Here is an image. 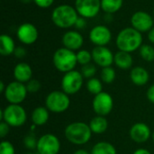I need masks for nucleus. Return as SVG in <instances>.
Segmentation results:
<instances>
[{
  "label": "nucleus",
  "instance_id": "f257e3e1",
  "mask_svg": "<svg viewBox=\"0 0 154 154\" xmlns=\"http://www.w3.org/2000/svg\"><path fill=\"white\" fill-rule=\"evenodd\" d=\"M116 43L119 51L132 53L143 45L142 32L133 27H126L119 32Z\"/></svg>",
  "mask_w": 154,
  "mask_h": 154
},
{
  "label": "nucleus",
  "instance_id": "f03ea898",
  "mask_svg": "<svg viewBox=\"0 0 154 154\" xmlns=\"http://www.w3.org/2000/svg\"><path fill=\"white\" fill-rule=\"evenodd\" d=\"M89 125L84 122H73L69 124L64 130V136L68 142L75 145L88 143L92 136Z\"/></svg>",
  "mask_w": 154,
  "mask_h": 154
},
{
  "label": "nucleus",
  "instance_id": "7ed1b4c3",
  "mask_svg": "<svg viewBox=\"0 0 154 154\" xmlns=\"http://www.w3.org/2000/svg\"><path fill=\"white\" fill-rule=\"evenodd\" d=\"M79 16V15L75 7L64 4L56 6L52 10L51 21L57 27L66 29L75 26Z\"/></svg>",
  "mask_w": 154,
  "mask_h": 154
},
{
  "label": "nucleus",
  "instance_id": "20e7f679",
  "mask_svg": "<svg viewBox=\"0 0 154 154\" xmlns=\"http://www.w3.org/2000/svg\"><path fill=\"white\" fill-rule=\"evenodd\" d=\"M54 67L62 73H67L75 69L78 64L77 53L65 47L58 49L52 57Z\"/></svg>",
  "mask_w": 154,
  "mask_h": 154
},
{
  "label": "nucleus",
  "instance_id": "39448f33",
  "mask_svg": "<svg viewBox=\"0 0 154 154\" xmlns=\"http://www.w3.org/2000/svg\"><path fill=\"white\" fill-rule=\"evenodd\" d=\"M1 120L5 122L10 127H21L27 120L25 109L21 105L9 104L0 112Z\"/></svg>",
  "mask_w": 154,
  "mask_h": 154
},
{
  "label": "nucleus",
  "instance_id": "423d86ee",
  "mask_svg": "<svg viewBox=\"0 0 154 154\" xmlns=\"http://www.w3.org/2000/svg\"><path fill=\"white\" fill-rule=\"evenodd\" d=\"M70 106V98L62 90L50 92L45 98V106L51 113L61 114L66 112Z\"/></svg>",
  "mask_w": 154,
  "mask_h": 154
},
{
  "label": "nucleus",
  "instance_id": "0eeeda50",
  "mask_svg": "<svg viewBox=\"0 0 154 154\" xmlns=\"http://www.w3.org/2000/svg\"><path fill=\"white\" fill-rule=\"evenodd\" d=\"M83 82L84 77L81 72L73 69L71 71L64 73L60 82L61 90L69 96L74 95L81 89Z\"/></svg>",
  "mask_w": 154,
  "mask_h": 154
},
{
  "label": "nucleus",
  "instance_id": "6e6552de",
  "mask_svg": "<svg viewBox=\"0 0 154 154\" xmlns=\"http://www.w3.org/2000/svg\"><path fill=\"white\" fill-rule=\"evenodd\" d=\"M3 94L9 104L21 105L25 100L28 91L25 84L14 80L6 85L5 90Z\"/></svg>",
  "mask_w": 154,
  "mask_h": 154
},
{
  "label": "nucleus",
  "instance_id": "1a4fd4ad",
  "mask_svg": "<svg viewBox=\"0 0 154 154\" xmlns=\"http://www.w3.org/2000/svg\"><path fill=\"white\" fill-rule=\"evenodd\" d=\"M92 107L97 116H106L109 115L114 107V99L112 96L105 91L94 96L92 100Z\"/></svg>",
  "mask_w": 154,
  "mask_h": 154
},
{
  "label": "nucleus",
  "instance_id": "9d476101",
  "mask_svg": "<svg viewBox=\"0 0 154 154\" xmlns=\"http://www.w3.org/2000/svg\"><path fill=\"white\" fill-rule=\"evenodd\" d=\"M60 151V142L52 134H45L38 138L36 152L39 154H59Z\"/></svg>",
  "mask_w": 154,
  "mask_h": 154
},
{
  "label": "nucleus",
  "instance_id": "9b49d317",
  "mask_svg": "<svg viewBox=\"0 0 154 154\" xmlns=\"http://www.w3.org/2000/svg\"><path fill=\"white\" fill-rule=\"evenodd\" d=\"M75 8L79 16L86 19L96 17L101 9V0H76Z\"/></svg>",
  "mask_w": 154,
  "mask_h": 154
},
{
  "label": "nucleus",
  "instance_id": "f8f14e48",
  "mask_svg": "<svg viewBox=\"0 0 154 154\" xmlns=\"http://www.w3.org/2000/svg\"><path fill=\"white\" fill-rule=\"evenodd\" d=\"M131 24L133 28L140 32H149L153 27V19L149 13L137 11L131 17Z\"/></svg>",
  "mask_w": 154,
  "mask_h": 154
},
{
  "label": "nucleus",
  "instance_id": "ddd939ff",
  "mask_svg": "<svg viewBox=\"0 0 154 154\" xmlns=\"http://www.w3.org/2000/svg\"><path fill=\"white\" fill-rule=\"evenodd\" d=\"M112 39V32L106 25H96L89 32V40L96 46H106Z\"/></svg>",
  "mask_w": 154,
  "mask_h": 154
},
{
  "label": "nucleus",
  "instance_id": "4468645a",
  "mask_svg": "<svg viewBox=\"0 0 154 154\" xmlns=\"http://www.w3.org/2000/svg\"><path fill=\"white\" fill-rule=\"evenodd\" d=\"M91 53L95 64L101 68L110 67L114 63L115 55L106 46H96Z\"/></svg>",
  "mask_w": 154,
  "mask_h": 154
},
{
  "label": "nucleus",
  "instance_id": "2eb2a0df",
  "mask_svg": "<svg viewBox=\"0 0 154 154\" xmlns=\"http://www.w3.org/2000/svg\"><path fill=\"white\" fill-rule=\"evenodd\" d=\"M16 35L22 43L31 45L37 41L39 32L35 25L30 23H24L17 28Z\"/></svg>",
  "mask_w": 154,
  "mask_h": 154
},
{
  "label": "nucleus",
  "instance_id": "dca6fc26",
  "mask_svg": "<svg viewBox=\"0 0 154 154\" xmlns=\"http://www.w3.org/2000/svg\"><path fill=\"white\" fill-rule=\"evenodd\" d=\"M131 139L136 143H144L152 136L151 128L144 123H136L132 125L129 131Z\"/></svg>",
  "mask_w": 154,
  "mask_h": 154
},
{
  "label": "nucleus",
  "instance_id": "f3484780",
  "mask_svg": "<svg viewBox=\"0 0 154 154\" xmlns=\"http://www.w3.org/2000/svg\"><path fill=\"white\" fill-rule=\"evenodd\" d=\"M61 42L63 47L75 51L81 49L84 43V38L78 31H68L63 34Z\"/></svg>",
  "mask_w": 154,
  "mask_h": 154
},
{
  "label": "nucleus",
  "instance_id": "a211bd4d",
  "mask_svg": "<svg viewBox=\"0 0 154 154\" xmlns=\"http://www.w3.org/2000/svg\"><path fill=\"white\" fill-rule=\"evenodd\" d=\"M14 78L16 81L26 84L32 79V69L31 66L26 62H19L14 69Z\"/></svg>",
  "mask_w": 154,
  "mask_h": 154
},
{
  "label": "nucleus",
  "instance_id": "6ab92c4d",
  "mask_svg": "<svg viewBox=\"0 0 154 154\" xmlns=\"http://www.w3.org/2000/svg\"><path fill=\"white\" fill-rule=\"evenodd\" d=\"M130 79L132 82L136 86H144L150 79V75L147 69L141 66L134 67L130 71Z\"/></svg>",
  "mask_w": 154,
  "mask_h": 154
},
{
  "label": "nucleus",
  "instance_id": "aec40b11",
  "mask_svg": "<svg viewBox=\"0 0 154 154\" xmlns=\"http://www.w3.org/2000/svg\"><path fill=\"white\" fill-rule=\"evenodd\" d=\"M50 118V111L46 106H38L32 112L31 119L34 125L42 126L44 125Z\"/></svg>",
  "mask_w": 154,
  "mask_h": 154
},
{
  "label": "nucleus",
  "instance_id": "412c9836",
  "mask_svg": "<svg viewBox=\"0 0 154 154\" xmlns=\"http://www.w3.org/2000/svg\"><path fill=\"white\" fill-rule=\"evenodd\" d=\"M114 63L116 65L121 69H129L134 63L133 57L131 53L126 52V51H118L115 54V59H114Z\"/></svg>",
  "mask_w": 154,
  "mask_h": 154
},
{
  "label": "nucleus",
  "instance_id": "4be33fe9",
  "mask_svg": "<svg viewBox=\"0 0 154 154\" xmlns=\"http://www.w3.org/2000/svg\"><path fill=\"white\" fill-rule=\"evenodd\" d=\"M88 125L92 133L95 134H102L108 129V121L106 116H96L90 120Z\"/></svg>",
  "mask_w": 154,
  "mask_h": 154
},
{
  "label": "nucleus",
  "instance_id": "5701e85b",
  "mask_svg": "<svg viewBox=\"0 0 154 154\" xmlns=\"http://www.w3.org/2000/svg\"><path fill=\"white\" fill-rule=\"evenodd\" d=\"M15 44L13 38L7 34H2L0 36V53L3 56H9L14 54L15 50Z\"/></svg>",
  "mask_w": 154,
  "mask_h": 154
},
{
  "label": "nucleus",
  "instance_id": "b1692460",
  "mask_svg": "<svg viewBox=\"0 0 154 154\" xmlns=\"http://www.w3.org/2000/svg\"><path fill=\"white\" fill-rule=\"evenodd\" d=\"M91 154H117L116 147L108 142H98L97 143L91 152Z\"/></svg>",
  "mask_w": 154,
  "mask_h": 154
},
{
  "label": "nucleus",
  "instance_id": "393cba45",
  "mask_svg": "<svg viewBox=\"0 0 154 154\" xmlns=\"http://www.w3.org/2000/svg\"><path fill=\"white\" fill-rule=\"evenodd\" d=\"M124 4V0H101V9L106 14H115L118 12Z\"/></svg>",
  "mask_w": 154,
  "mask_h": 154
},
{
  "label": "nucleus",
  "instance_id": "a878e982",
  "mask_svg": "<svg viewBox=\"0 0 154 154\" xmlns=\"http://www.w3.org/2000/svg\"><path fill=\"white\" fill-rule=\"evenodd\" d=\"M87 89L90 94L96 96V95H97L103 91V84L99 79H97L94 77V78H91L88 80Z\"/></svg>",
  "mask_w": 154,
  "mask_h": 154
},
{
  "label": "nucleus",
  "instance_id": "bb28decb",
  "mask_svg": "<svg viewBox=\"0 0 154 154\" xmlns=\"http://www.w3.org/2000/svg\"><path fill=\"white\" fill-rule=\"evenodd\" d=\"M116 70L111 66L102 68V70L100 73L101 80H102V82H104L106 84H112L116 79Z\"/></svg>",
  "mask_w": 154,
  "mask_h": 154
},
{
  "label": "nucleus",
  "instance_id": "cd10ccee",
  "mask_svg": "<svg viewBox=\"0 0 154 154\" xmlns=\"http://www.w3.org/2000/svg\"><path fill=\"white\" fill-rule=\"evenodd\" d=\"M140 50V56L145 61L151 62L154 60V48L152 45L143 44L141 46Z\"/></svg>",
  "mask_w": 154,
  "mask_h": 154
},
{
  "label": "nucleus",
  "instance_id": "c85d7f7f",
  "mask_svg": "<svg viewBox=\"0 0 154 154\" xmlns=\"http://www.w3.org/2000/svg\"><path fill=\"white\" fill-rule=\"evenodd\" d=\"M76 53H77L78 63L80 64L81 66L91 63V60H92V53L87 50H79Z\"/></svg>",
  "mask_w": 154,
  "mask_h": 154
},
{
  "label": "nucleus",
  "instance_id": "c756f323",
  "mask_svg": "<svg viewBox=\"0 0 154 154\" xmlns=\"http://www.w3.org/2000/svg\"><path fill=\"white\" fill-rule=\"evenodd\" d=\"M37 142H38V139L36 138V136L33 134V132H30L23 138V144H24L25 148L27 150H29V151H34V150H36Z\"/></svg>",
  "mask_w": 154,
  "mask_h": 154
},
{
  "label": "nucleus",
  "instance_id": "7c9ffc66",
  "mask_svg": "<svg viewBox=\"0 0 154 154\" xmlns=\"http://www.w3.org/2000/svg\"><path fill=\"white\" fill-rule=\"evenodd\" d=\"M81 74L83 75L84 79H91L94 78L96 72H97V68L94 64L92 63H88L87 65L82 66L81 68Z\"/></svg>",
  "mask_w": 154,
  "mask_h": 154
},
{
  "label": "nucleus",
  "instance_id": "2f4dec72",
  "mask_svg": "<svg viewBox=\"0 0 154 154\" xmlns=\"http://www.w3.org/2000/svg\"><path fill=\"white\" fill-rule=\"evenodd\" d=\"M0 154H15L14 145L8 141H2L0 143Z\"/></svg>",
  "mask_w": 154,
  "mask_h": 154
},
{
  "label": "nucleus",
  "instance_id": "473e14b6",
  "mask_svg": "<svg viewBox=\"0 0 154 154\" xmlns=\"http://www.w3.org/2000/svg\"><path fill=\"white\" fill-rule=\"evenodd\" d=\"M25 86H26L28 93H36L42 88L41 82L38 79H32L30 81H28L25 84Z\"/></svg>",
  "mask_w": 154,
  "mask_h": 154
},
{
  "label": "nucleus",
  "instance_id": "72a5a7b5",
  "mask_svg": "<svg viewBox=\"0 0 154 154\" xmlns=\"http://www.w3.org/2000/svg\"><path fill=\"white\" fill-rule=\"evenodd\" d=\"M9 130H10V126L5 122L1 121L0 122V137L5 138L8 134Z\"/></svg>",
  "mask_w": 154,
  "mask_h": 154
},
{
  "label": "nucleus",
  "instance_id": "f704fd0d",
  "mask_svg": "<svg viewBox=\"0 0 154 154\" xmlns=\"http://www.w3.org/2000/svg\"><path fill=\"white\" fill-rule=\"evenodd\" d=\"M33 2L41 8H49L54 3V0H33Z\"/></svg>",
  "mask_w": 154,
  "mask_h": 154
},
{
  "label": "nucleus",
  "instance_id": "c9c22d12",
  "mask_svg": "<svg viewBox=\"0 0 154 154\" xmlns=\"http://www.w3.org/2000/svg\"><path fill=\"white\" fill-rule=\"evenodd\" d=\"M14 56H15L16 58H18V59H23V58H24L25 55H26V50H25L23 47H21V46L16 47L15 50H14Z\"/></svg>",
  "mask_w": 154,
  "mask_h": 154
},
{
  "label": "nucleus",
  "instance_id": "e433bc0d",
  "mask_svg": "<svg viewBox=\"0 0 154 154\" xmlns=\"http://www.w3.org/2000/svg\"><path fill=\"white\" fill-rule=\"evenodd\" d=\"M86 25H87V19L84 18V17L79 16L78 20H77V22H76V23H75L76 28L81 30V29H84Z\"/></svg>",
  "mask_w": 154,
  "mask_h": 154
},
{
  "label": "nucleus",
  "instance_id": "4c0bfd02",
  "mask_svg": "<svg viewBox=\"0 0 154 154\" xmlns=\"http://www.w3.org/2000/svg\"><path fill=\"white\" fill-rule=\"evenodd\" d=\"M146 96H147L148 100H149L151 103L154 104V84L153 85H152V86L148 88L147 93H146Z\"/></svg>",
  "mask_w": 154,
  "mask_h": 154
},
{
  "label": "nucleus",
  "instance_id": "58836bf2",
  "mask_svg": "<svg viewBox=\"0 0 154 154\" xmlns=\"http://www.w3.org/2000/svg\"><path fill=\"white\" fill-rule=\"evenodd\" d=\"M133 154H152L150 151H148L147 149H144V148H140V149H137L134 152Z\"/></svg>",
  "mask_w": 154,
  "mask_h": 154
},
{
  "label": "nucleus",
  "instance_id": "ea45409f",
  "mask_svg": "<svg viewBox=\"0 0 154 154\" xmlns=\"http://www.w3.org/2000/svg\"><path fill=\"white\" fill-rule=\"evenodd\" d=\"M148 39L151 42L154 43V26L152 28V30L148 32Z\"/></svg>",
  "mask_w": 154,
  "mask_h": 154
},
{
  "label": "nucleus",
  "instance_id": "a19ab883",
  "mask_svg": "<svg viewBox=\"0 0 154 154\" xmlns=\"http://www.w3.org/2000/svg\"><path fill=\"white\" fill-rule=\"evenodd\" d=\"M73 154H91V153H90V152H88L87 150H84V149H79V150L75 151Z\"/></svg>",
  "mask_w": 154,
  "mask_h": 154
},
{
  "label": "nucleus",
  "instance_id": "79ce46f5",
  "mask_svg": "<svg viewBox=\"0 0 154 154\" xmlns=\"http://www.w3.org/2000/svg\"><path fill=\"white\" fill-rule=\"evenodd\" d=\"M5 88H6V86H5L4 81H1V82H0V92H1V93H4L5 90Z\"/></svg>",
  "mask_w": 154,
  "mask_h": 154
},
{
  "label": "nucleus",
  "instance_id": "37998d69",
  "mask_svg": "<svg viewBox=\"0 0 154 154\" xmlns=\"http://www.w3.org/2000/svg\"><path fill=\"white\" fill-rule=\"evenodd\" d=\"M24 154H39L37 152H33V151H30V152H26V153Z\"/></svg>",
  "mask_w": 154,
  "mask_h": 154
},
{
  "label": "nucleus",
  "instance_id": "c03bdc74",
  "mask_svg": "<svg viewBox=\"0 0 154 154\" xmlns=\"http://www.w3.org/2000/svg\"><path fill=\"white\" fill-rule=\"evenodd\" d=\"M152 140H153V143H154V131H153V133H152Z\"/></svg>",
  "mask_w": 154,
  "mask_h": 154
},
{
  "label": "nucleus",
  "instance_id": "a18cd8bd",
  "mask_svg": "<svg viewBox=\"0 0 154 154\" xmlns=\"http://www.w3.org/2000/svg\"><path fill=\"white\" fill-rule=\"evenodd\" d=\"M153 14H154V9H153Z\"/></svg>",
  "mask_w": 154,
  "mask_h": 154
}]
</instances>
